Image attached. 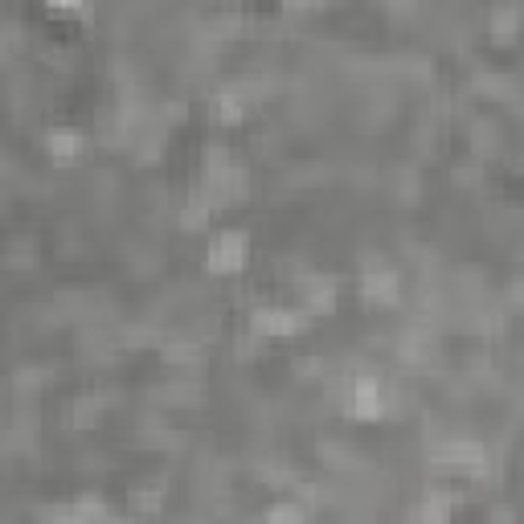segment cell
Segmentation results:
<instances>
[{
	"label": "cell",
	"mask_w": 524,
	"mask_h": 524,
	"mask_svg": "<svg viewBox=\"0 0 524 524\" xmlns=\"http://www.w3.org/2000/svg\"><path fill=\"white\" fill-rule=\"evenodd\" d=\"M197 193L213 205V209H226V205H238V201H246V193H250V177H246V168L238 164V160H230L226 152H209V160H205V168H201V185H197Z\"/></svg>",
	"instance_id": "obj_1"
},
{
	"label": "cell",
	"mask_w": 524,
	"mask_h": 524,
	"mask_svg": "<svg viewBox=\"0 0 524 524\" xmlns=\"http://www.w3.org/2000/svg\"><path fill=\"white\" fill-rule=\"evenodd\" d=\"M385 385L373 377V373H361L348 381V393H344V410L353 414L357 422H377L385 418Z\"/></svg>",
	"instance_id": "obj_2"
},
{
	"label": "cell",
	"mask_w": 524,
	"mask_h": 524,
	"mask_svg": "<svg viewBox=\"0 0 524 524\" xmlns=\"http://www.w3.org/2000/svg\"><path fill=\"white\" fill-rule=\"evenodd\" d=\"M246 258H250V238L242 230H222L205 250V262L213 275H238L246 267Z\"/></svg>",
	"instance_id": "obj_3"
},
{
	"label": "cell",
	"mask_w": 524,
	"mask_h": 524,
	"mask_svg": "<svg viewBox=\"0 0 524 524\" xmlns=\"http://www.w3.org/2000/svg\"><path fill=\"white\" fill-rule=\"evenodd\" d=\"M398 291H402V279H398V271H393L389 262L369 258L361 267V295H365V303L389 308V303H398Z\"/></svg>",
	"instance_id": "obj_4"
},
{
	"label": "cell",
	"mask_w": 524,
	"mask_h": 524,
	"mask_svg": "<svg viewBox=\"0 0 524 524\" xmlns=\"http://www.w3.org/2000/svg\"><path fill=\"white\" fill-rule=\"evenodd\" d=\"M250 328L262 332V336H299L303 328H308V312L275 308V303H267V308H254L250 312Z\"/></svg>",
	"instance_id": "obj_5"
},
{
	"label": "cell",
	"mask_w": 524,
	"mask_h": 524,
	"mask_svg": "<svg viewBox=\"0 0 524 524\" xmlns=\"http://www.w3.org/2000/svg\"><path fill=\"white\" fill-rule=\"evenodd\" d=\"M434 459H439L443 467H451V471H467V475H484V467H488V451L475 439H451V443H443L439 451H434Z\"/></svg>",
	"instance_id": "obj_6"
},
{
	"label": "cell",
	"mask_w": 524,
	"mask_h": 524,
	"mask_svg": "<svg viewBox=\"0 0 524 524\" xmlns=\"http://www.w3.org/2000/svg\"><path fill=\"white\" fill-rule=\"evenodd\" d=\"M299 299H303V312L308 316H328L336 308V279L328 275H299Z\"/></svg>",
	"instance_id": "obj_7"
},
{
	"label": "cell",
	"mask_w": 524,
	"mask_h": 524,
	"mask_svg": "<svg viewBox=\"0 0 524 524\" xmlns=\"http://www.w3.org/2000/svg\"><path fill=\"white\" fill-rule=\"evenodd\" d=\"M82 136L78 131H70V127H54V131H46V152H50V160L54 164H74L78 156H82Z\"/></svg>",
	"instance_id": "obj_8"
},
{
	"label": "cell",
	"mask_w": 524,
	"mask_h": 524,
	"mask_svg": "<svg viewBox=\"0 0 524 524\" xmlns=\"http://www.w3.org/2000/svg\"><path fill=\"white\" fill-rule=\"evenodd\" d=\"M488 25H492L496 41H512V37H516V25H520V9H516V5H504V9L492 13Z\"/></svg>",
	"instance_id": "obj_9"
},
{
	"label": "cell",
	"mask_w": 524,
	"mask_h": 524,
	"mask_svg": "<svg viewBox=\"0 0 524 524\" xmlns=\"http://www.w3.org/2000/svg\"><path fill=\"white\" fill-rule=\"evenodd\" d=\"M213 119L222 123V127L242 123V99H238V95H217V99H213Z\"/></svg>",
	"instance_id": "obj_10"
},
{
	"label": "cell",
	"mask_w": 524,
	"mask_h": 524,
	"mask_svg": "<svg viewBox=\"0 0 524 524\" xmlns=\"http://www.w3.org/2000/svg\"><path fill=\"white\" fill-rule=\"evenodd\" d=\"M447 512H451V500L439 496V492H430V496L422 500V508H418V516H426V520H443Z\"/></svg>",
	"instance_id": "obj_11"
},
{
	"label": "cell",
	"mask_w": 524,
	"mask_h": 524,
	"mask_svg": "<svg viewBox=\"0 0 524 524\" xmlns=\"http://www.w3.org/2000/svg\"><path fill=\"white\" fill-rule=\"evenodd\" d=\"M308 516V508L303 504H295V500H287V504H275L271 512H267V520H303Z\"/></svg>",
	"instance_id": "obj_12"
},
{
	"label": "cell",
	"mask_w": 524,
	"mask_h": 524,
	"mask_svg": "<svg viewBox=\"0 0 524 524\" xmlns=\"http://www.w3.org/2000/svg\"><path fill=\"white\" fill-rule=\"evenodd\" d=\"M95 414H99V398H82V402L74 406V422H78V426H91Z\"/></svg>",
	"instance_id": "obj_13"
},
{
	"label": "cell",
	"mask_w": 524,
	"mask_h": 524,
	"mask_svg": "<svg viewBox=\"0 0 524 524\" xmlns=\"http://www.w3.org/2000/svg\"><path fill=\"white\" fill-rule=\"evenodd\" d=\"M46 5L58 13H74V9H82V0H46Z\"/></svg>",
	"instance_id": "obj_14"
}]
</instances>
